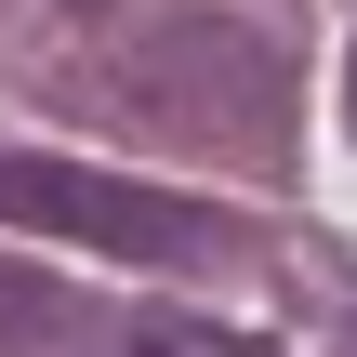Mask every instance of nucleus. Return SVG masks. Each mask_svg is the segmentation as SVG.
I'll return each instance as SVG.
<instances>
[{
  "label": "nucleus",
  "instance_id": "obj_3",
  "mask_svg": "<svg viewBox=\"0 0 357 357\" xmlns=\"http://www.w3.org/2000/svg\"><path fill=\"white\" fill-rule=\"evenodd\" d=\"M0 357H93V305H79L66 278L0 265Z\"/></svg>",
  "mask_w": 357,
  "mask_h": 357
},
{
  "label": "nucleus",
  "instance_id": "obj_7",
  "mask_svg": "<svg viewBox=\"0 0 357 357\" xmlns=\"http://www.w3.org/2000/svg\"><path fill=\"white\" fill-rule=\"evenodd\" d=\"M344 357H357V344H344Z\"/></svg>",
  "mask_w": 357,
  "mask_h": 357
},
{
  "label": "nucleus",
  "instance_id": "obj_2",
  "mask_svg": "<svg viewBox=\"0 0 357 357\" xmlns=\"http://www.w3.org/2000/svg\"><path fill=\"white\" fill-rule=\"evenodd\" d=\"M119 93L159 132H199V146H265L278 132V53L238 13H159V26H132Z\"/></svg>",
  "mask_w": 357,
  "mask_h": 357
},
{
  "label": "nucleus",
  "instance_id": "obj_6",
  "mask_svg": "<svg viewBox=\"0 0 357 357\" xmlns=\"http://www.w3.org/2000/svg\"><path fill=\"white\" fill-rule=\"evenodd\" d=\"M66 13H106V0H66Z\"/></svg>",
  "mask_w": 357,
  "mask_h": 357
},
{
  "label": "nucleus",
  "instance_id": "obj_5",
  "mask_svg": "<svg viewBox=\"0 0 357 357\" xmlns=\"http://www.w3.org/2000/svg\"><path fill=\"white\" fill-rule=\"evenodd\" d=\"M344 119H357V66H344Z\"/></svg>",
  "mask_w": 357,
  "mask_h": 357
},
{
  "label": "nucleus",
  "instance_id": "obj_1",
  "mask_svg": "<svg viewBox=\"0 0 357 357\" xmlns=\"http://www.w3.org/2000/svg\"><path fill=\"white\" fill-rule=\"evenodd\" d=\"M0 225L26 238H79V252H119V265H238L252 225L212 212V199H172V185H132V172H79V159H0Z\"/></svg>",
  "mask_w": 357,
  "mask_h": 357
},
{
  "label": "nucleus",
  "instance_id": "obj_4",
  "mask_svg": "<svg viewBox=\"0 0 357 357\" xmlns=\"http://www.w3.org/2000/svg\"><path fill=\"white\" fill-rule=\"evenodd\" d=\"M119 357H265L252 331H212V318H132Z\"/></svg>",
  "mask_w": 357,
  "mask_h": 357
}]
</instances>
